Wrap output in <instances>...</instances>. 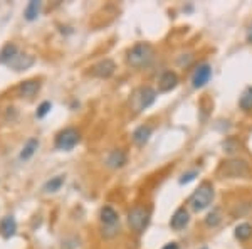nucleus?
<instances>
[{
    "mask_svg": "<svg viewBox=\"0 0 252 249\" xmlns=\"http://www.w3.org/2000/svg\"><path fill=\"white\" fill-rule=\"evenodd\" d=\"M189 222H190L189 211H187L185 207H180V209L175 211V214L172 215V219H170V227H172L173 231H182L189 226Z\"/></svg>",
    "mask_w": 252,
    "mask_h": 249,
    "instance_id": "obj_10",
    "label": "nucleus"
},
{
    "mask_svg": "<svg viewBox=\"0 0 252 249\" xmlns=\"http://www.w3.org/2000/svg\"><path fill=\"white\" fill-rule=\"evenodd\" d=\"M239 106H241L244 111H251V109H252V86H249L241 95V100H239Z\"/></svg>",
    "mask_w": 252,
    "mask_h": 249,
    "instance_id": "obj_22",
    "label": "nucleus"
},
{
    "mask_svg": "<svg viewBox=\"0 0 252 249\" xmlns=\"http://www.w3.org/2000/svg\"><path fill=\"white\" fill-rule=\"evenodd\" d=\"M202 249H207V248H202Z\"/></svg>",
    "mask_w": 252,
    "mask_h": 249,
    "instance_id": "obj_29",
    "label": "nucleus"
},
{
    "mask_svg": "<svg viewBox=\"0 0 252 249\" xmlns=\"http://www.w3.org/2000/svg\"><path fill=\"white\" fill-rule=\"evenodd\" d=\"M220 222H222V211L220 209H212L209 214H207L205 224L209 227H215V226H219Z\"/></svg>",
    "mask_w": 252,
    "mask_h": 249,
    "instance_id": "obj_23",
    "label": "nucleus"
},
{
    "mask_svg": "<svg viewBox=\"0 0 252 249\" xmlns=\"http://www.w3.org/2000/svg\"><path fill=\"white\" fill-rule=\"evenodd\" d=\"M157 100V91L152 86H143L135 93L133 101H136V111H143V109L150 108Z\"/></svg>",
    "mask_w": 252,
    "mask_h": 249,
    "instance_id": "obj_7",
    "label": "nucleus"
},
{
    "mask_svg": "<svg viewBox=\"0 0 252 249\" xmlns=\"http://www.w3.org/2000/svg\"><path fill=\"white\" fill-rule=\"evenodd\" d=\"M235 238H237L239 241H247L252 236V226L251 224H247V222H244V224H239L237 227H235Z\"/></svg>",
    "mask_w": 252,
    "mask_h": 249,
    "instance_id": "obj_21",
    "label": "nucleus"
},
{
    "mask_svg": "<svg viewBox=\"0 0 252 249\" xmlns=\"http://www.w3.org/2000/svg\"><path fill=\"white\" fill-rule=\"evenodd\" d=\"M115 71H116L115 61L103 59V61H99V63L93 66L91 72H93V76H96V77H101V79H108V77H111L113 74H115Z\"/></svg>",
    "mask_w": 252,
    "mask_h": 249,
    "instance_id": "obj_9",
    "label": "nucleus"
},
{
    "mask_svg": "<svg viewBox=\"0 0 252 249\" xmlns=\"http://www.w3.org/2000/svg\"><path fill=\"white\" fill-rule=\"evenodd\" d=\"M198 175V170H190V172H187L182 175V178H180V183L184 185V183H190L192 180H195V177Z\"/></svg>",
    "mask_w": 252,
    "mask_h": 249,
    "instance_id": "obj_26",
    "label": "nucleus"
},
{
    "mask_svg": "<svg viewBox=\"0 0 252 249\" xmlns=\"http://www.w3.org/2000/svg\"><path fill=\"white\" fill-rule=\"evenodd\" d=\"M99 219L103 224V236L106 239H111L120 232V215L111 206H104L99 212Z\"/></svg>",
    "mask_w": 252,
    "mask_h": 249,
    "instance_id": "obj_3",
    "label": "nucleus"
},
{
    "mask_svg": "<svg viewBox=\"0 0 252 249\" xmlns=\"http://www.w3.org/2000/svg\"><path fill=\"white\" fill-rule=\"evenodd\" d=\"M15 54H17V47H15V44H5V46L2 47V51H0V63L2 64H9L12 59L15 58Z\"/></svg>",
    "mask_w": 252,
    "mask_h": 249,
    "instance_id": "obj_20",
    "label": "nucleus"
},
{
    "mask_svg": "<svg viewBox=\"0 0 252 249\" xmlns=\"http://www.w3.org/2000/svg\"><path fill=\"white\" fill-rule=\"evenodd\" d=\"M34 63H35V59H34V56H31V54H15V58L10 61L7 66H10L14 71H26V69H29L31 66H34Z\"/></svg>",
    "mask_w": 252,
    "mask_h": 249,
    "instance_id": "obj_12",
    "label": "nucleus"
},
{
    "mask_svg": "<svg viewBox=\"0 0 252 249\" xmlns=\"http://www.w3.org/2000/svg\"><path fill=\"white\" fill-rule=\"evenodd\" d=\"M178 86V76L175 74L173 71H165L163 74L160 76V81H158V89L160 93H168Z\"/></svg>",
    "mask_w": 252,
    "mask_h": 249,
    "instance_id": "obj_13",
    "label": "nucleus"
},
{
    "mask_svg": "<svg viewBox=\"0 0 252 249\" xmlns=\"http://www.w3.org/2000/svg\"><path fill=\"white\" fill-rule=\"evenodd\" d=\"M40 7H42V3H40L39 0H31V2L27 3L26 10H24V19L29 20V22L35 20L40 14Z\"/></svg>",
    "mask_w": 252,
    "mask_h": 249,
    "instance_id": "obj_17",
    "label": "nucleus"
},
{
    "mask_svg": "<svg viewBox=\"0 0 252 249\" xmlns=\"http://www.w3.org/2000/svg\"><path fill=\"white\" fill-rule=\"evenodd\" d=\"M0 231H2V236L5 239H9L15 234V231H17V222H15L14 215H5V217L2 219V222H0Z\"/></svg>",
    "mask_w": 252,
    "mask_h": 249,
    "instance_id": "obj_16",
    "label": "nucleus"
},
{
    "mask_svg": "<svg viewBox=\"0 0 252 249\" xmlns=\"http://www.w3.org/2000/svg\"><path fill=\"white\" fill-rule=\"evenodd\" d=\"M40 89V81L39 79H27L24 83H20L19 86V95L24 98H32L39 93Z\"/></svg>",
    "mask_w": 252,
    "mask_h": 249,
    "instance_id": "obj_14",
    "label": "nucleus"
},
{
    "mask_svg": "<svg viewBox=\"0 0 252 249\" xmlns=\"http://www.w3.org/2000/svg\"><path fill=\"white\" fill-rule=\"evenodd\" d=\"M163 249H180V248H178V244H177V243H168Z\"/></svg>",
    "mask_w": 252,
    "mask_h": 249,
    "instance_id": "obj_27",
    "label": "nucleus"
},
{
    "mask_svg": "<svg viewBox=\"0 0 252 249\" xmlns=\"http://www.w3.org/2000/svg\"><path fill=\"white\" fill-rule=\"evenodd\" d=\"M39 148V140L37 138H31L26 145H24L22 152H20V160H29V158L37 152Z\"/></svg>",
    "mask_w": 252,
    "mask_h": 249,
    "instance_id": "obj_18",
    "label": "nucleus"
},
{
    "mask_svg": "<svg viewBox=\"0 0 252 249\" xmlns=\"http://www.w3.org/2000/svg\"><path fill=\"white\" fill-rule=\"evenodd\" d=\"M64 175H56V177H52L51 180H47L46 183H44L42 190L47 192V194H52V192H58L61 187L64 185Z\"/></svg>",
    "mask_w": 252,
    "mask_h": 249,
    "instance_id": "obj_19",
    "label": "nucleus"
},
{
    "mask_svg": "<svg viewBox=\"0 0 252 249\" xmlns=\"http://www.w3.org/2000/svg\"><path fill=\"white\" fill-rule=\"evenodd\" d=\"M81 140V135L76 128H66L63 130V132L58 133V137H56V148L58 150H63V152H69V150H72L76 145L79 143Z\"/></svg>",
    "mask_w": 252,
    "mask_h": 249,
    "instance_id": "obj_5",
    "label": "nucleus"
},
{
    "mask_svg": "<svg viewBox=\"0 0 252 249\" xmlns=\"http://www.w3.org/2000/svg\"><path fill=\"white\" fill-rule=\"evenodd\" d=\"M214 197H215L214 185L210 182H204L198 185V189L195 190L192 195H190L189 204L195 212H202V211H205L207 207H210V204L214 202Z\"/></svg>",
    "mask_w": 252,
    "mask_h": 249,
    "instance_id": "obj_2",
    "label": "nucleus"
},
{
    "mask_svg": "<svg viewBox=\"0 0 252 249\" xmlns=\"http://www.w3.org/2000/svg\"><path fill=\"white\" fill-rule=\"evenodd\" d=\"M152 133H153V130H152V126H148V125H141V126H138V128L133 132V142L138 145V146H143L145 143H148V140H150V137H152Z\"/></svg>",
    "mask_w": 252,
    "mask_h": 249,
    "instance_id": "obj_15",
    "label": "nucleus"
},
{
    "mask_svg": "<svg viewBox=\"0 0 252 249\" xmlns=\"http://www.w3.org/2000/svg\"><path fill=\"white\" fill-rule=\"evenodd\" d=\"M51 108H52L51 101H44V103L37 108V113H35V116H37V118H44L49 111H51Z\"/></svg>",
    "mask_w": 252,
    "mask_h": 249,
    "instance_id": "obj_25",
    "label": "nucleus"
},
{
    "mask_svg": "<svg viewBox=\"0 0 252 249\" xmlns=\"http://www.w3.org/2000/svg\"><path fill=\"white\" fill-rule=\"evenodd\" d=\"M220 172L223 174V177H229V178L246 177L249 174V165H247V162L239 160V158H230V160L223 162Z\"/></svg>",
    "mask_w": 252,
    "mask_h": 249,
    "instance_id": "obj_6",
    "label": "nucleus"
},
{
    "mask_svg": "<svg viewBox=\"0 0 252 249\" xmlns=\"http://www.w3.org/2000/svg\"><path fill=\"white\" fill-rule=\"evenodd\" d=\"M222 146H223V152H227V153H235L241 150V143H239L237 140H234V138H227L222 143Z\"/></svg>",
    "mask_w": 252,
    "mask_h": 249,
    "instance_id": "obj_24",
    "label": "nucleus"
},
{
    "mask_svg": "<svg viewBox=\"0 0 252 249\" xmlns=\"http://www.w3.org/2000/svg\"><path fill=\"white\" fill-rule=\"evenodd\" d=\"M210 77H212V68H210V64H200L197 69L193 71L192 74V86L195 89H200L204 88L207 83L210 81Z\"/></svg>",
    "mask_w": 252,
    "mask_h": 249,
    "instance_id": "obj_8",
    "label": "nucleus"
},
{
    "mask_svg": "<svg viewBox=\"0 0 252 249\" xmlns=\"http://www.w3.org/2000/svg\"><path fill=\"white\" fill-rule=\"evenodd\" d=\"M126 162H128V157H126V153L123 150L116 148V150H111V152L108 153L106 157V165L109 169L113 170H118V169H123L126 165Z\"/></svg>",
    "mask_w": 252,
    "mask_h": 249,
    "instance_id": "obj_11",
    "label": "nucleus"
},
{
    "mask_svg": "<svg viewBox=\"0 0 252 249\" xmlns=\"http://www.w3.org/2000/svg\"><path fill=\"white\" fill-rule=\"evenodd\" d=\"M153 56H155V51H153V47L150 46L148 42H138L129 49L126 61H128V64L131 68L141 69V68H146L150 63H152Z\"/></svg>",
    "mask_w": 252,
    "mask_h": 249,
    "instance_id": "obj_1",
    "label": "nucleus"
},
{
    "mask_svg": "<svg viewBox=\"0 0 252 249\" xmlns=\"http://www.w3.org/2000/svg\"><path fill=\"white\" fill-rule=\"evenodd\" d=\"M247 40H249V42L252 44V24H251L249 29H247Z\"/></svg>",
    "mask_w": 252,
    "mask_h": 249,
    "instance_id": "obj_28",
    "label": "nucleus"
},
{
    "mask_svg": "<svg viewBox=\"0 0 252 249\" xmlns=\"http://www.w3.org/2000/svg\"><path fill=\"white\" fill-rule=\"evenodd\" d=\"M128 224L131 227V231H135L136 234H141L150 224V209L141 206L133 207L128 212Z\"/></svg>",
    "mask_w": 252,
    "mask_h": 249,
    "instance_id": "obj_4",
    "label": "nucleus"
}]
</instances>
